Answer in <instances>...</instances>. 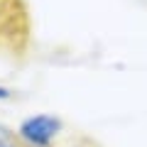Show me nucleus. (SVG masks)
I'll return each instance as SVG.
<instances>
[{
    "label": "nucleus",
    "instance_id": "obj_1",
    "mask_svg": "<svg viewBox=\"0 0 147 147\" xmlns=\"http://www.w3.org/2000/svg\"><path fill=\"white\" fill-rule=\"evenodd\" d=\"M57 130H59V120H54V118H49V115L30 118V120H25L22 127H20L22 137L30 140V142H34V145H47V142L57 135Z\"/></svg>",
    "mask_w": 147,
    "mask_h": 147
},
{
    "label": "nucleus",
    "instance_id": "obj_2",
    "mask_svg": "<svg viewBox=\"0 0 147 147\" xmlns=\"http://www.w3.org/2000/svg\"><path fill=\"white\" fill-rule=\"evenodd\" d=\"M0 147H17L12 132L7 130V127H3V125H0Z\"/></svg>",
    "mask_w": 147,
    "mask_h": 147
},
{
    "label": "nucleus",
    "instance_id": "obj_3",
    "mask_svg": "<svg viewBox=\"0 0 147 147\" xmlns=\"http://www.w3.org/2000/svg\"><path fill=\"white\" fill-rule=\"evenodd\" d=\"M0 98H7V91L5 88H0Z\"/></svg>",
    "mask_w": 147,
    "mask_h": 147
}]
</instances>
